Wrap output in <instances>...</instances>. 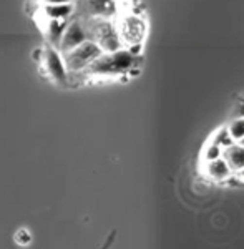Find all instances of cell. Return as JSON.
<instances>
[{
	"mask_svg": "<svg viewBox=\"0 0 244 249\" xmlns=\"http://www.w3.org/2000/svg\"><path fill=\"white\" fill-rule=\"evenodd\" d=\"M236 176H238V179H239V181H243V183H244V170L236 171Z\"/></svg>",
	"mask_w": 244,
	"mask_h": 249,
	"instance_id": "17",
	"label": "cell"
},
{
	"mask_svg": "<svg viewBox=\"0 0 244 249\" xmlns=\"http://www.w3.org/2000/svg\"><path fill=\"white\" fill-rule=\"evenodd\" d=\"M88 38H90V32H88L87 23L82 22V20H71V22H69V27H67L62 40H60L58 50L65 53V52H70L75 47L82 45Z\"/></svg>",
	"mask_w": 244,
	"mask_h": 249,
	"instance_id": "6",
	"label": "cell"
},
{
	"mask_svg": "<svg viewBox=\"0 0 244 249\" xmlns=\"http://www.w3.org/2000/svg\"><path fill=\"white\" fill-rule=\"evenodd\" d=\"M67 27H69V20H42V30L47 38V43L58 48L60 40L65 34Z\"/></svg>",
	"mask_w": 244,
	"mask_h": 249,
	"instance_id": "9",
	"label": "cell"
},
{
	"mask_svg": "<svg viewBox=\"0 0 244 249\" xmlns=\"http://www.w3.org/2000/svg\"><path fill=\"white\" fill-rule=\"evenodd\" d=\"M223 158L226 160L227 164H229L231 170L234 173L239 170H244V144H241L239 142H234L233 144H229L227 148H225Z\"/></svg>",
	"mask_w": 244,
	"mask_h": 249,
	"instance_id": "11",
	"label": "cell"
},
{
	"mask_svg": "<svg viewBox=\"0 0 244 249\" xmlns=\"http://www.w3.org/2000/svg\"><path fill=\"white\" fill-rule=\"evenodd\" d=\"M205 171H206V175L213 179V181H219V183L229 179L234 173L223 156L221 158L211 160V161H206L205 163Z\"/></svg>",
	"mask_w": 244,
	"mask_h": 249,
	"instance_id": "10",
	"label": "cell"
},
{
	"mask_svg": "<svg viewBox=\"0 0 244 249\" xmlns=\"http://www.w3.org/2000/svg\"><path fill=\"white\" fill-rule=\"evenodd\" d=\"M117 2H125V0H117Z\"/></svg>",
	"mask_w": 244,
	"mask_h": 249,
	"instance_id": "19",
	"label": "cell"
},
{
	"mask_svg": "<svg viewBox=\"0 0 244 249\" xmlns=\"http://www.w3.org/2000/svg\"><path fill=\"white\" fill-rule=\"evenodd\" d=\"M117 27L122 37L123 47L130 48L133 53H137V48L143 45L148 34L146 20L138 14H122L117 18Z\"/></svg>",
	"mask_w": 244,
	"mask_h": 249,
	"instance_id": "3",
	"label": "cell"
},
{
	"mask_svg": "<svg viewBox=\"0 0 244 249\" xmlns=\"http://www.w3.org/2000/svg\"><path fill=\"white\" fill-rule=\"evenodd\" d=\"M229 130V135L233 136L234 142H241L244 138V116H239V118H234L233 122L227 126Z\"/></svg>",
	"mask_w": 244,
	"mask_h": 249,
	"instance_id": "13",
	"label": "cell"
},
{
	"mask_svg": "<svg viewBox=\"0 0 244 249\" xmlns=\"http://www.w3.org/2000/svg\"><path fill=\"white\" fill-rule=\"evenodd\" d=\"M15 239H17L18 244H29L32 241V236L27 230H20L17 234H15Z\"/></svg>",
	"mask_w": 244,
	"mask_h": 249,
	"instance_id": "15",
	"label": "cell"
},
{
	"mask_svg": "<svg viewBox=\"0 0 244 249\" xmlns=\"http://www.w3.org/2000/svg\"><path fill=\"white\" fill-rule=\"evenodd\" d=\"M223 153H225V148L221 146L219 143H216L214 140L211 143L206 144L205 151H203V156H205V161H211V160L221 158Z\"/></svg>",
	"mask_w": 244,
	"mask_h": 249,
	"instance_id": "12",
	"label": "cell"
},
{
	"mask_svg": "<svg viewBox=\"0 0 244 249\" xmlns=\"http://www.w3.org/2000/svg\"><path fill=\"white\" fill-rule=\"evenodd\" d=\"M214 142L221 144L223 148H227L229 144L234 143V140H233V136L229 135V130H227V128H223V130H219L218 133H216Z\"/></svg>",
	"mask_w": 244,
	"mask_h": 249,
	"instance_id": "14",
	"label": "cell"
},
{
	"mask_svg": "<svg viewBox=\"0 0 244 249\" xmlns=\"http://www.w3.org/2000/svg\"><path fill=\"white\" fill-rule=\"evenodd\" d=\"M87 27L90 32V38L95 40L103 52H115L123 48L122 37L117 27V22L111 18H95L87 17Z\"/></svg>",
	"mask_w": 244,
	"mask_h": 249,
	"instance_id": "2",
	"label": "cell"
},
{
	"mask_svg": "<svg viewBox=\"0 0 244 249\" xmlns=\"http://www.w3.org/2000/svg\"><path fill=\"white\" fill-rule=\"evenodd\" d=\"M135 65H137V53H133L130 48L123 47L115 52H103L83 73L87 77L111 78L126 73Z\"/></svg>",
	"mask_w": 244,
	"mask_h": 249,
	"instance_id": "1",
	"label": "cell"
},
{
	"mask_svg": "<svg viewBox=\"0 0 244 249\" xmlns=\"http://www.w3.org/2000/svg\"><path fill=\"white\" fill-rule=\"evenodd\" d=\"M40 65H42L45 75L52 82L58 83V85H65L69 82L70 70L67 67L65 57H63V53L57 47L47 45L43 48V57L40 60Z\"/></svg>",
	"mask_w": 244,
	"mask_h": 249,
	"instance_id": "5",
	"label": "cell"
},
{
	"mask_svg": "<svg viewBox=\"0 0 244 249\" xmlns=\"http://www.w3.org/2000/svg\"><path fill=\"white\" fill-rule=\"evenodd\" d=\"M80 9L87 17L95 18H113L118 12L117 0H82Z\"/></svg>",
	"mask_w": 244,
	"mask_h": 249,
	"instance_id": "7",
	"label": "cell"
},
{
	"mask_svg": "<svg viewBox=\"0 0 244 249\" xmlns=\"http://www.w3.org/2000/svg\"><path fill=\"white\" fill-rule=\"evenodd\" d=\"M239 143H241V144H244V138L241 140V142H239Z\"/></svg>",
	"mask_w": 244,
	"mask_h": 249,
	"instance_id": "18",
	"label": "cell"
},
{
	"mask_svg": "<svg viewBox=\"0 0 244 249\" xmlns=\"http://www.w3.org/2000/svg\"><path fill=\"white\" fill-rule=\"evenodd\" d=\"M75 12V3H45L40 5V20H69Z\"/></svg>",
	"mask_w": 244,
	"mask_h": 249,
	"instance_id": "8",
	"label": "cell"
},
{
	"mask_svg": "<svg viewBox=\"0 0 244 249\" xmlns=\"http://www.w3.org/2000/svg\"><path fill=\"white\" fill-rule=\"evenodd\" d=\"M102 53H103L102 47H100L95 40L88 38L87 42L75 47L73 50L65 52L63 57H65V62H67V67H69L70 73H83V71L90 68L91 63H93Z\"/></svg>",
	"mask_w": 244,
	"mask_h": 249,
	"instance_id": "4",
	"label": "cell"
},
{
	"mask_svg": "<svg viewBox=\"0 0 244 249\" xmlns=\"http://www.w3.org/2000/svg\"><path fill=\"white\" fill-rule=\"evenodd\" d=\"M73 0H38L40 5H45V3H71Z\"/></svg>",
	"mask_w": 244,
	"mask_h": 249,
	"instance_id": "16",
	"label": "cell"
}]
</instances>
